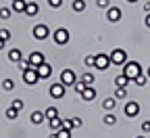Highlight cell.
<instances>
[{"label":"cell","instance_id":"obj_7","mask_svg":"<svg viewBox=\"0 0 150 138\" xmlns=\"http://www.w3.org/2000/svg\"><path fill=\"white\" fill-rule=\"evenodd\" d=\"M61 82H63L65 86H73L75 82H77V75H75L73 69H63V71H61Z\"/></svg>","mask_w":150,"mask_h":138},{"label":"cell","instance_id":"obj_8","mask_svg":"<svg viewBox=\"0 0 150 138\" xmlns=\"http://www.w3.org/2000/svg\"><path fill=\"white\" fill-rule=\"evenodd\" d=\"M65 92H67V86H65L63 82H56V84H52V86H50V96H52V98H56V101H59V98H63V96H65Z\"/></svg>","mask_w":150,"mask_h":138},{"label":"cell","instance_id":"obj_37","mask_svg":"<svg viewBox=\"0 0 150 138\" xmlns=\"http://www.w3.org/2000/svg\"><path fill=\"white\" fill-rule=\"evenodd\" d=\"M61 128H65V130H73V124H71V119H63V126Z\"/></svg>","mask_w":150,"mask_h":138},{"label":"cell","instance_id":"obj_48","mask_svg":"<svg viewBox=\"0 0 150 138\" xmlns=\"http://www.w3.org/2000/svg\"><path fill=\"white\" fill-rule=\"evenodd\" d=\"M8 2H13V0H8Z\"/></svg>","mask_w":150,"mask_h":138},{"label":"cell","instance_id":"obj_34","mask_svg":"<svg viewBox=\"0 0 150 138\" xmlns=\"http://www.w3.org/2000/svg\"><path fill=\"white\" fill-rule=\"evenodd\" d=\"M48 6L50 9H61L63 6V0H48Z\"/></svg>","mask_w":150,"mask_h":138},{"label":"cell","instance_id":"obj_1","mask_svg":"<svg viewBox=\"0 0 150 138\" xmlns=\"http://www.w3.org/2000/svg\"><path fill=\"white\" fill-rule=\"evenodd\" d=\"M123 73H125V75L129 77L131 82H134L136 77H138V75L142 73V65H140L138 61H127V63L123 65Z\"/></svg>","mask_w":150,"mask_h":138},{"label":"cell","instance_id":"obj_3","mask_svg":"<svg viewBox=\"0 0 150 138\" xmlns=\"http://www.w3.org/2000/svg\"><path fill=\"white\" fill-rule=\"evenodd\" d=\"M23 82H25V86H35L38 82H40V75H38V69H33V67L25 69V71H23Z\"/></svg>","mask_w":150,"mask_h":138},{"label":"cell","instance_id":"obj_6","mask_svg":"<svg viewBox=\"0 0 150 138\" xmlns=\"http://www.w3.org/2000/svg\"><path fill=\"white\" fill-rule=\"evenodd\" d=\"M48 36H50V27L46 23H38L33 27V38H35V40H46Z\"/></svg>","mask_w":150,"mask_h":138},{"label":"cell","instance_id":"obj_29","mask_svg":"<svg viewBox=\"0 0 150 138\" xmlns=\"http://www.w3.org/2000/svg\"><path fill=\"white\" fill-rule=\"evenodd\" d=\"M56 138H71V130H65V128L56 130Z\"/></svg>","mask_w":150,"mask_h":138},{"label":"cell","instance_id":"obj_10","mask_svg":"<svg viewBox=\"0 0 150 138\" xmlns=\"http://www.w3.org/2000/svg\"><path fill=\"white\" fill-rule=\"evenodd\" d=\"M123 113H125L127 117H136V115L140 113V105H138L136 101H127V105L123 107Z\"/></svg>","mask_w":150,"mask_h":138},{"label":"cell","instance_id":"obj_26","mask_svg":"<svg viewBox=\"0 0 150 138\" xmlns=\"http://www.w3.org/2000/svg\"><path fill=\"white\" fill-rule=\"evenodd\" d=\"M94 63H96V54H94V56H92V54H88V56L83 59V65H86L88 69H92V67H94Z\"/></svg>","mask_w":150,"mask_h":138},{"label":"cell","instance_id":"obj_15","mask_svg":"<svg viewBox=\"0 0 150 138\" xmlns=\"http://www.w3.org/2000/svg\"><path fill=\"white\" fill-rule=\"evenodd\" d=\"M27 2L25 0H13V13H25Z\"/></svg>","mask_w":150,"mask_h":138},{"label":"cell","instance_id":"obj_40","mask_svg":"<svg viewBox=\"0 0 150 138\" xmlns=\"http://www.w3.org/2000/svg\"><path fill=\"white\" fill-rule=\"evenodd\" d=\"M142 130H144V134H148L150 132V122H144L142 124Z\"/></svg>","mask_w":150,"mask_h":138},{"label":"cell","instance_id":"obj_9","mask_svg":"<svg viewBox=\"0 0 150 138\" xmlns=\"http://www.w3.org/2000/svg\"><path fill=\"white\" fill-rule=\"evenodd\" d=\"M27 61H29V65H31L33 69H38V67H40L42 63H46V59H44V54H42V52L33 50V52L29 54V59H27Z\"/></svg>","mask_w":150,"mask_h":138},{"label":"cell","instance_id":"obj_41","mask_svg":"<svg viewBox=\"0 0 150 138\" xmlns=\"http://www.w3.org/2000/svg\"><path fill=\"white\" fill-rule=\"evenodd\" d=\"M144 23H146V27L150 29V13H146V17H144Z\"/></svg>","mask_w":150,"mask_h":138},{"label":"cell","instance_id":"obj_4","mask_svg":"<svg viewBox=\"0 0 150 138\" xmlns=\"http://www.w3.org/2000/svg\"><path fill=\"white\" fill-rule=\"evenodd\" d=\"M52 38H54V42L59 44V46H65L67 42H69V29H65V27H59V29H54V34H52Z\"/></svg>","mask_w":150,"mask_h":138},{"label":"cell","instance_id":"obj_36","mask_svg":"<svg viewBox=\"0 0 150 138\" xmlns=\"http://www.w3.org/2000/svg\"><path fill=\"white\" fill-rule=\"evenodd\" d=\"M71 124H73V130H75V128H81V119H79V117H73Z\"/></svg>","mask_w":150,"mask_h":138},{"label":"cell","instance_id":"obj_47","mask_svg":"<svg viewBox=\"0 0 150 138\" xmlns=\"http://www.w3.org/2000/svg\"><path fill=\"white\" fill-rule=\"evenodd\" d=\"M136 138H146V136H136Z\"/></svg>","mask_w":150,"mask_h":138},{"label":"cell","instance_id":"obj_42","mask_svg":"<svg viewBox=\"0 0 150 138\" xmlns=\"http://www.w3.org/2000/svg\"><path fill=\"white\" fill-rule=\"evenodd\" d=\"M144 13H150V2H146V4H144Z\"/></svg>","mask_w":150,"mask_h":138},{"label":"cell","instance_id":"obj_39","mask_svg":"<svg viewBox=\"0 0 150 138\" xmlns=\"http://www.w3.org/2000/svg\"><path fill=\"white\" fill-rule=\"evenodd\" d=\"M13 107H15L17 111H21V109H23V101H19V98H17V101H13Z\"/></svg>","mask_w":150,"mask_h":138},{"label":"cell","instance_id":"obj_38","mask_svg":"<svg viewBox=\"0 0 150 138\" xmlns=\"http://www.w3.org/2000/svg\"><path fill=\"white\" fill-rule=\"evenodd\" d=\"M108 2H110V0H96V4L100 9H108Z\"/></svg>","mask_w":150,"mask_h":138},{"label":"cell","instance_id":"obj_13","mask_svg":"<svg viewBox=\"0 0 150 138\" xmlns=\"http://www.w3.org/2000/svg\"><path fill=\"white\" fill-rule=\"evenodd\" d=\"M96 96H98V94H96V88H94V86H88V88L81 92V98H83L86 103H92Z\"/></svg>","mask_w":150,"mask_h":138},{"label":"cell","instance_id":"obj_18","mask_svg":"<svg viewBox=\"0 0 150 138\" xmlns=\"http://www.w3.org/2000/svg\"><path fill=\"white\" fill-rule=\"evenodd\" d=\"M44 119H46L44 111H33V113H31V124H35V126H38V124H42Z\"/></svg>","mask_w":150,"mask_h":138},{"label":"cell","instance_id":"obj_35","mask_svg":"<svg viewBox=\"0 0 150 138\" xmlns=\"http://www.w3.org/2000/svg\"><path fill=\"white\" fill-rule=\"evenodd\" d=\"M17 65H19V69H21V71H25V69H29V67H31V65H29V61H25V59H21V61H19Z\"/></svg>","mask_w":150,"mask_h":138},{"label":"cell","instance_id":"obj_23","mask_svg":"<svg viewBox=\"0 0 150 138\" xmlns=\"http://www.w3.org/2000/svg\"><path fill=\"white\" fill-rule=\"evenodd\" d=\"M44 115H46V119H52V117H59V109H56V107H48V109L44 111Z\"/></svg>","mask_w":150,"mask_h":138},{"label":"cell","instance_id":"obj_17","mask_svg":"<svg viewBox=\"0 0 150 138\" xmlns=\"http://www.w3.org/2000/svg\"><path fill=\"white\" fill-rule=\"evenodd\" d=\"M38 11H40V6H38L35 2H27V6H25V15L27 17H35Z\"/></svg>","mask_w":150,"mask_h":138},{"label":"cell","instance_id":"obj_2","mask_svg":"<svg viewBox=\"0 0 150 138\" xmlns=\"http://www.w3.org/2000/svg\"><path fill=\"white\" fill-rule=\"evenodd\" d=\"M108 56H110V63H112V65H121V67H123V65L127 63V52H125L123 48H115Z\"/></svg>","mask_w":150,"mask_h":138},{"label":"cell","instance_id":"obj_16","mask_svg":"<svg viewBox=\"0 0 150 138\" xmlns=\"http://www.w3.org/2000/svg\"><path fill=\"white\" fill-rule=\"evenodd\" d=\"M21 50H19V48H11V52H8V61L11 63H19V61H21Z\"/></svg>","mask_w":150,"mask_h":138},{"label":"cell","instance_id":"obj_5","mask_svg":"<svg viewBox=\"0 0 150 138\" xmlns=\"http://www.w3.org/2000/svg\"><path fill=\"white\" fill-rule=\"evenodd\" d=\"M112 63H110V56L108 54H96V63H94V69H98V71H106L108 67H110Z\"/></svg>","mask_w":150,"mask_h":138},{"label":"cell","instance_id":"obj_21","mask_svg":"<svg viewBox=\"0 0 150 138\" xmlns=\"http://www.w3.org/2000/svg\"><path fill=\"white\" fill-rule=\"evenodd\" d=\"M48 126H50V130H61V126H63L61 115H59V117H52V119H48Z\"/></svg>","mask_w":150,"mask_h":138},{"label":"cell","instance_id":"obj_14","mask_svg":"<svg viewBox=\"0 0 150 138\" xmlns=\"http://www.w3.org/2000/svg\"><path fill=\"white\" fill-rule=\"evenodd\" d=\"M129 82H131V80H129V77H127L125 73H119V75L115 77V84H117V88H127V86H129Z\"/></svg>","mask_w":150,"mask_h":138},{"label":"cell","instance_id":"obj_46","mask_svg":"<svg viewBox=\"0 0 150 138\" xmlns=\"http://www.w3.org/2000/svg\"><path fill=\"white\" fill-rule=\"evenodd\" d=\"M146 75H148V77H150V67H148V73H146Z\"/></svg>","mask_w":150,"mask_h":138},{"label":"cell","instance_id":"obj_25","mask_svg":"<svg viewBox=\"0 0 150 138\" xmlns=\"http://www.w3.org/2000/svg\"><path fill=\"white\" fill-rule=\"evenodd\" d=\"M104 124H106V126H115V124H117V117H115V115H112V113L108 111V113L104 115Z\"/></svg>","mask_w":150,"mask_h":138},{"label":"cell","instance_id":"obj_12","mask_svg":"<svg viewBox=\"0 0 150 138\" xmlns=\"http://www.w3.org/2000/svg\"><path fill=\"white\" fill-rule=\"evenodd\" d=\"M38 75H40V80H48V77L52 75V67H50V63H42L40 67H38Z\"/></svg>","mask_w":150,"mask_h":138},{"label":"cell","instance_id":"obj_28","mask_svg":"<svg viewBox=\"0 0 150 138\" xmlns=\"http://www.w3.org/2000/svg\"><path fill=\"white\" fill-rule=\"evenodd\" d=\"M13 15V9H8V6H2L0 9V19H8Z\"/></svg>","mask_w":150,"mask_h":138},{"label":"cell","instance_id":"obj_31","mask_svg":"<svg viewBox=\"0 0 150 138\" xmlns=\"http://www.w3.org/2000/svg\"><path fill=\"white\" fill-rule=\"evenodd\" d=\"M17 115H19V111L15 107H8L6 109V117H8V119H17Z\"/></svg>","mask_w":150,"mask_h":138},{"label":"cell","instance_id":"obj_43","mask_svg":"<svg viewBox=\"0 0 150 138\" xmlns=\"http://www.w3.org/2000/svg\"><path fill=\"white\" fill-rule=\"evenodd\" d=\"M4 48V40H0V50H2Z\"/></svg>","mask_w":150,"mask_h":138},{"label":"cell","instance_id":"obj_32","mask_svg":"<svg viewBox=\"0 0 150 138\" xmlns=\"http://www.w3.org/2000/svg\"><path fill=\"white\" fill-rule=\"evenodd\" d=\"M127 96V88H117L115 90V98H117V101H119V98H125Z\"/></svg>","mask_w":150,"mask_h":138},{"label":"cell","instance_id":"obj_27","mask_svg":"<svg viewBox=\"0 0 150 138\" xmlns=\"http://www.w3.org/2000/svg\"><path fill=\"white\" fill-rule=\"evenodd\" d=\"M2 88L8 92V90H15V80H11V77H6V80H2Z\"/></svg>","mask_w":150,"mask_h":138},{"label":"cell","instance_id":"obj_22","mask_svg":"<svg viewBox=\"0 0 150 138\" xmlns=\"http://www.w3.org/2000/svg\"><path fill=\"white\" fill-rule=\"evenodd\" d=\"M81 82H83L86 86H94V82H96V77H94V75H92V73L88 71V73H83V75H81Z\"/></svg>","mask_w":150,"mask_h":138},{"label":"cell","instance_id":"obj_30","mask_svg":"<svg viewBox=\"0 0 150 138\" xmlns=\"http://www.w3.org/2000/svg\"><path fill=\"white\" fill-rule=\"evenodd\" d=\"M138 86H146V82H148V75H144V73H140L138 77H136V80H134Z\"/></svg>","mask_w":150,"mask_h":138},{"label":"cell","instance_id":"obj_20","mask_svg":"<svg viewBox=\"0 0 150 138\" xmlns=\"http://www.w3.org/2000/svg\"><path fill=\"white\" fill-rule=\"evenodd\" d=\"M71 9H73L75 13H83V11H86V0H73Z\"/></svg>","mask_w":150,"mask_h":138},{"label":"cell","instance_id":"obj_33","mask_svg":"<svg viewBox=\"0 0 150 138\" xmlns=\"http://www.w3.org/2000/svg\"><path fill=\"white\" fill-rule=\"evenodd\" d=\"M0 40H4V42L11 40V29H4V27L0 29Z\"/></svg>","mask_w":150,"mask_h":138},{"label":"cell","instance_id":"obj_45","mask_svg":"<svg viewBox=\"0 0 150 138\" xmlns=\"http://www.w3.org/2000/svg\"><path fill=\"white\" fill-rule=\"evenodd\" d=\"M48 138H56V134H50V136H48Z\"/></svg>","mask_w":150,"mask_h":138},{"label":"cell","instance_id":"obj_11","mask_svg":"<svg viewBox=\"0 0 150 138\" xmlns=\"http://www.w3.org/2000/svg\"><path fill=\"white\" fill-rule=\"evenodd\" d=\"M106 19L110 23H117L119 19H121V9L119 6H108L106 9Z\"/></svg>","mask_w":150,"mask_h":138},{"label":"cell","instance_id":"obj_19","mask_svg":"<svg viewBox=\"0 0 150 138\" xmlns=\"http://www.w3.org/2000/svg\"><path fill=\"white\" fill-rule=\"evenodd\" d=\"M115 105H117V98H115V96H108V98H104V101H102V107H104L106 111H112V109H115Z\"/></svg>","mask_w":150,"mask_h":138},{"label":"cell","instance_id":"obj_44","mask_svg":"<svg viewBox=\"0 0 150 138\" xmlns=\"http://www.w3.org/2000/svg\"><path fill=\"white\" fill-rule=\"evenodd\" d=\"M125 2H131V4H134V2H138V0H125Z\"/></svg>","mask_w":150,"mask_h":138},{"label":"cell","instance_id":"obj_24","mask_svg":"<svg viewBox=\"0 0 150 138\" xmlns=\"http://www.w3.org/2000/svg\"><path fill=\"white\" fill-rule=\"evenodd\" d=\"M86 88H88V86H86V84H83L81 80H77V82H75V84H73V90H75V92H77L79 96H81V92H83Z\"/></svg>","mask_w":150,"mask_h":138}]
</instances>
